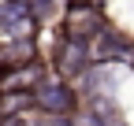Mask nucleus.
Masks as SVG:
<instances>
[{
    "label": "nucleus",
    "mask_w": 134,
    "mask_h": 126,
    "mask_svg": "<svg viewBox=\"0 0 134 126\" xmlns=\"http://www.w3.org/2000/svg\"><path fill=\"white\" fill-rule=\"evenodd\" d=\"M34 104L48 115H67V111H75V93L63 82H41L34 89Z\"/></svg>",
    "instance_id": "f257e3e1"
},
{
    "label": "nucleus",
    "mask_w": 134,
    "mask_h": 126,
    "mask_svg": "<svg viewBox=\"0 0 134 126\" xmlns=\"http://www.w3.org/2000/svg\"><path fill=\"white\" fill-rule=\"evenodd\" d=\"M100 26H104V19H100V11L93 8H71L67 11V37H100Z\"/></svg>",
    "instance_id": "f03ea898"
},
{
    "label": "nucleus",
    "mask_w": 134,
    "mask_h": 126,
    "mask_svg": "<svg viewBox=\"0 0 134 126\" xmlns=\"http://www.w3.org/2000/svg\"><path fill=\"white\" fill-rule=\"evenodd\" d=\"M86 63H90V48H86V41H78V37H67L60 45V52H56V67L63 74H82L86 71Z\"/></svg>",
    "instance_id": "7ed1b4c3"
},
{
    "label": "nucleus",
    "mask_w": 134,
    "mask_h": 126,
    "mask_svg": "<svg viewBox=\"0 0 134 126\" xmlns=\"http://www.w3.org/2000/svg\"><path fill=\"white\" fill-rule=\"evenodd\" d=\"M97 59H134V45L123 41V37H115V34H100Z\"/></svg>",
    "instance_id": "20e7f679"
},
{
    "label": "nucleus",
    "mask_w": 134,
    "mask_h": 126,
    "mask_svg": "<svg viewBox=\"0 0 134 126\" xmlns=\"http://www.w3.org/2000/svg\"><path fill=\"white\" fill-rule=\"evenodd\" d=\"M34 52V45H30V37H19V45H15V48H8V56L11 59H26Z\"/></svg>",
    "instance_id": "39448f33"
},
{
    "label": "nucleus",
    "mask_w": 134,
    "mask_h": 126,
    "mask_svg": "<svg viewBox=\"0 0 134 126\" xmlns=\"http://www.w3.org/2000/svg\"><path fill=\"white\" fill-rule=\"evenodd\" d=\"M0 126H26V122H23L19 115H15V119H0Z\"/></svg>",
    "instance_id": "423d86ee"
},
{
    "label": "nucleus",
    "mask_w": 134,
    "mask_h": 126,
    "mask_svg": "<svg viewBox=\"0 0 134 126\" xmlns=\"http://www.w3.org/2000/svg\"><path fill=\"white\" fill-rule=\"evenodd\" d=\"M37 8H41V11H45V8H52V0H37Z\"/></svg>",
    "instance_id": "0eeeda50"
},
{
    "label": "nucleus",
    "mask_w": 134,
    "mask_h": 126,
    "mask_svg": "<svg viewBox=\"0 0 134 126\" xmlns=\"http://www.w3.org/2000/svg\"><path fill=\"white\" fill-rule=\"evenodd\" d=\"M11 4H15V0H0V8H11Z\"/></svg>",
    "instance_id": "6e6552de"
},
{
    "label": "nucleus",
    "mask_w": 134,
    "mask_h": 126,
    "mask_svg": "<svg viewBox=\"0 0 134 126\" xmlns=\"http://www.w3.org/2000/svg\"><path fill=\"white\" fill-rule=\"evenodd\" d=\"M56 126H67V122H56Z\"/></svg>",
    "instance_id": "1a4fd4ad"
}]
</instances>
